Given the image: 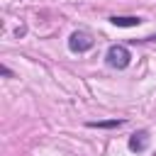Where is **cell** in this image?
Masks as SVG:
<instances>
[{"label":"cell","mask_w":156,"mask_h":156,"mask_svg":"<svg viewBox=\"0 0 156 156\" xmlns=\"http://www.w3.org/2000/svg\"><path fill=\"white\" fill-rule=\"evenodd\" d=\"M146 139H149V134H146L144 129L134 132V134L129 136V151H144V149H146Z\"/></svg>","instance_id":"4"},{"label":"cell","mask_w":156,"mask_h":156,"mask_svg":"<svg viewBox=\"0 0 156 156\" xmlns=\"http://www.w3.org/2000/svg\"><path fill=\"white\" fill-rule=\"evenodd\" d=\"M0 73H2V76H5V78H12V71H10V68H7V66H0Z\"/></svg>","instance_id":"6"},{"label":"cell","mask_w":156,"mask_h":156,"mask_svg":"<svg viewBox=\"0 0 156 156\" xmlns=\"http://www.w3.org/2000/svg\"><path fill=\"white\" fill-rule=\"evenodd\" d=\"M105 61H107V66L122 71V68H127L132 63V54H129V49L124 44H112L107 49V54H105Z\"/></svg>","instance_id":"1"},{"label":"cell","mask_w":156,"mask_h":156,"mask_svg":"<svg viewBox=\"0 0 156 156\" xmlns=\"http://www.w3.org/2000/svg\"><path fill=\"white\" fill-rule=\"evenodd\" d=\"M124 124V119H100V122H88V127H93V129H115V127H122Z\"/></svg>","instance_id":"5"},{"label":"cell","mask_w":156,"mask_h":156,"mask_svg":"<svg viewBox=\"0 0 156 156\" xmlns=\"http://www.w3.org/2000/svg\"><path fill=\"white\" fill-rule=\"evenodd\" d=\"M68 49H71L73 54H85V51L93 49V39H90L85 32H73V34L68 37Z\"/></svg>","instance_id":"2"},{"label":"cell","mask_w":156,"mask_h":156,"mask_svg":"<svg viewBox=\"0 0 156 156\" xmlns=\"http://www.w3.org/2000/svg\"><path fill=\"white\" fill-rule=\"evenodd\" d=\"M110 22L115 27H139L141 24V17H136V15H112Z\"/></svg>","instance_id":"3"}]
</instances>
